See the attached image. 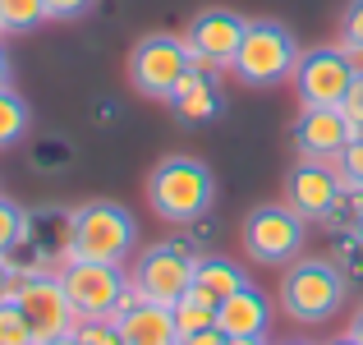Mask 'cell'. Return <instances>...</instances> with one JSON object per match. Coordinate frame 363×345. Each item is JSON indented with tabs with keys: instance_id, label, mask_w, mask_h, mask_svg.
<instances>
[{
	"instance_id": "obj_16",
	"label": "cell",
	"mask_w": 363,
	"mask_h": 345,
	"mask_svg": "<svg viewBox=\"0 0 363 345\" xmlns=\"http://www.w3.org/2000/svg\"><path fill=\"white\" fill-rule=\"evenodd\" d=\"M166 106L175 111L184 124H207L216 111H221V97H216V79H207V74H194V70H189L184 79L175 83V92H170Z\"/></svg>"
},
{
	"instance_id": "obj_18",
	"label": "cell",
	"mask_w": 363,
	"mask_h": 345,
	"mask_svg": "<svg viewBox=\"0 0 363 345\" xmlns=\"http://www.w3.org/2000/svg\"><path fill=\"white\" fill-rule=\"evenodd\" d=\"M175 327H179V341H189V336H198V332H207V327H216V300L207 290H198V285H189V295L175 304Z\"/></svg>"
},
{
	"instance_id": "obj_15",
	"label": "cell",
	"mask_w": 363,
	"mask_h": 345,
	"mask_svg": "<svg viewBox=\"0 0 363 345\" xmlns=\"http://www.w3.org/2000/svg\"><path fill=\"white\" fill-rule=\"evenodd\" d=\"M120 341L124 345H179L175 313L166 304H133L120 318Z\"/></svg>"
},
{
	"instance_id": "obj_23",
	"label": "cell",
	"mask_w": 363,
	"mask_h": 345,
	"mask_svg": "<svg viewBox=\"0 0 363 345\" xmlns=\"http://www.w3.org/2000/svg\"><path fill=\"white\" fill-rule=\"evenodd\" d=\"M74 336H79V345H124L116 318H79L74 322Z\"/></svg>"
},
{
	"instance_id": "obj_3",
	"label": "cell",
	"mask_w": 363,
	"mask_h": 345,
	"mask_svg": "<svg viewBox=\"0 0 363 345\" xmlns=\"http://www.w3.org/2000/svg\"><path fill=\"white\" fill-rule=\"evenodd\" d=\"M147 203L161 221L170 226H194L212 212L216 203V180L198 157H161L147 175Z\"/></svg>"
},
{
	"instance_id": "obj_12",
	"label": "cell",
	"mask_w": 363,
	"mask_h": 345,
	"mask_svg": "<svg viewBox=\"0 0 363 345\" xmlns=\"http://www.w3.org/2000/svg\"><path fill=\"white\" fill-rule=\"evenodd\" d=\"M350 138H354V129H350L340 106H303L299 120H294V148H299V157L336 161L350 148Z\"/></svg>"
},
{
	"instance_id": "obj_26",
	"label": "cell",
	"mask_w": 363,
	"mask_h": 345,
	"mask_svg": "<svg viewBox=\"0 0 363 345\" xmlns=\"http://www.w3.org/2000/svg\"><path fill=\"white\" fill-rule=\"evenodd\" d=\"M340 37L363 46V0H350L345 5V14H340Z\"/></svg>"
},
{
	"instance_id": "obj_14",
	"label": "cell",
	"mask_w": 363,
	"mask_h": 345,
	"mask_svg": "<svg viewBox=\"0 0 363 345\" xmlns=\"http://www.w3.org/2000/svg\"><path fill=\"white\" fill-rule=\"evenodd\" d=\"M267 327H272V300H267L253 281H248L244 290L225 295V300L216 304V332H221L225 341L267 336Z\"/></svg>"
},
{
	"instance_id": "obj_17",
	"label": "cell",
	"mask_w": 363,
	"mask_h": 345,
	"mask_svg": "<svg viewBox=\"0 0 363 345\" xmlns=\"http://www.w3.org/2000/svg\"><path fill=\"white\" fill-rule=\"evenodd\" d=\"M194 285L198 290H207L216 304L225 300V295L244 290L248 285V272L240 263H230V258H216V253H198V267H194Z\"/></svg>"
},
{
	"instance_id": "obj_29",
	"label": "cell",
	"mask_w": 363,
	"mask_h": 345,
	"mask_svg": "<svg viewBox=\"0 0 363 345\" xmlns=\"http://www.w3.org/2000/svg\"><path fill=\"white\" fill-rule=\"evenodd\" d=\"M336 51L345 55V60H350V70H354L359 79H363V46H359V42H345V37H340V42H336Z\"/></svg>"
},
{
	"instance_id": "obj_2",
	"label": "cell",
	"mask_w": 363,
	"mask_h": 345,
	"mask_svg": "<svg viewBox=\"0 0 363 345\" xmlns=\"http://www.w3.org/2000/svg\"><path fill=\"white\" fill-rule=\"evenodd\" d=\"M345 295H350V276L336 267V258H294L290 267H281L276 309L290 322L318 327L345 304Z\"/></svg>"
},
{
	"instance_id": "obj_9",
	"label": "cell",
	"mask_w": 363,
	"mask_h": 345,
	"mask_svg": "<svg viewBox=\"0 0 363 345\" xmlns=\"http://www.w3.org/2000/svg\"><path fill=\"white\" fill-rule=\"evenodd\" d=\"M55 272H60V285H65V295H69L79 318H111L116 300L129 290V267H116V263H79V258H65Z\"/></svg>"
},
{
	"instance_id": "obj_5",
	"label": "cell",
	"mask_w": 363,
	"mask_h": 345,
	"mask_svg": "<svg viewBox=\"0 0 363 345\" xmlns=\"http://www.w3.org/2000/svg\"><path fill=\"white\" fill-rule=\"evenodd\" d=\"M194 267H198V248L189 239H166V244L138 248L129 258V285L138 290L143 304L175 309L194 285Z\"/></svg>"
},
{
	"instance_id": "obj_8",
	"label": "cell",
	"mask_w": 363,
	"mask_h": 345,
	"mask_svg": "<svg viewBox=\"0 0 363 345\" xmlns=\"http://www.w3.org/2000/svg\"><path fill=\"white\" fill-rule=\"evenodd\" d=\"M14 304L23 309V318L33 322L37 345L51 341V336H65V332H74V322H79V313H74V304H69V295H65L60 272H55V267H33V272H18Z\"/></svg>"
},
{
	"instance_id": "obj_6",
	"label": "cell",
	"mask_w": 363,
	"mask_h": 345,
	"mask_svg": "<svg viewBox=\"0 0 363 345\" xmlns=\"http://www.w3.org/2000/svg\"><path fill=\"white\" fill-rule=\"evenodd\" d=\"M189 74V46L184 37H170V33H147L133 42L129 51V83L138 97L147 102H170L175 83Z\"/></svg>"
},
{
	"instance_id": "obj_22",
	"label": "cell",
	"mask_w": 363,
	"mask_h": 345,
	"mask_svg": "<svg viewBox=\"0 0 363 345\" xmlns=\"http://www.w3.org/2000/svg\"><path fill=\"white\" fill-rule=\"evenodd\" d=\"M0 345H37L33 322L23 318V309H18L14 300L0 304Z\"/></svg>"
},
{
	"instance_id": "obj_20",
	"label": "cell",
	"mask_w": 363,
	"mask_h": 345,
	"mask_svg": "<svg viewBox=\"0 0 363 345\" xmlns=\"http://www.w3.org/2000/svg\"><path fill=\"white\" fill-rule=\"evenodd\" d=\"M33 124V111L14 88H0V148H14Z\"/></svg>"
},
{
	"instance_id": "obj_11",
	"label": "cell",
	"mask_w": 363,
	"mask_h": 345,
	"mask_svg": "<svg viewBox=\"0 0 363 345\" xmlns=\"http://www.w3.org/2000/svg\"><path fill=\"white\" fill-rule=\"evenodd\" d=\"M290 83H294L303 106H340L350 97V88L359 83V74L350 70V60L336 46H313V51L299 55Z\"/></svg>"
},
{
	"instance_id": "obj_30",
	"label": "cell",
	"mask_w": 363,
	"mask_h": 345,
	"mask_svg": "<svg viewBox=\"0 0 363 345\" xmlns=\"http://www.w3.org/2000/svg\"><path fill=\"white\" fill-rule=\"evenodd\" d=\"M179 345H225V336L216 327H207V332H198V336H189V341H179Z\"/></svg>"
},
{
	"instance_id": "obj_38",
	"label": "cell",
	"mask_w": 363,
	"mask_h": 345,
	"mask_svg": "<svg viewBox=\"0 0 363 345\" xmlns=\"http://www.w3.org/2000/svg\"><path fill=\"white\" fill-rule=\"evenodd\" d=\"M0 42H5V33H0Z\"/></svg>"
},
{
	"instance_id": "obj_28",
	"label": "cell",
	"mask_w": 363,
	"mask_h": 345,
	"mask_svg": "<svg viewBox=\"0 0 363 345\" xmlns=\"http://www.w3.org/2000/svg\"><path fill=\"white\" fill-rule=\"evenodd\" d=\"M14 285H18V263L14 258H0V304L14 300Z\"/></svg>"
},
{
	"instance_id": "obj_35",
	"label": "cell",
	"mask_w": 363,
	"mask_h": 345,
	"mask_svg": "<svg viewBox=\"0 0 363 345\" xmlns=\"http://www.w3.org/2000/svg\"><path fill=\"white\" fill-rule=\"evenodd\" d=\"M327 345H359V341H354V336L345 332V336H336V341H327Z\"/></svg>"
},
{
	"instance_id": "obj_37",
	"label": "cell",
	"mask_w": 363,
	"mask_h": 345,
	"mask_svg": "<svg viewBox=\"0 0 363 345\" xmlns=\"http://www.w3.org/2000/svg\"><path fill=\"white\" fill-rule=\"evenodd\" d=\"M285 345H318V341H285Z\"/></svg>"
},
{
	"instance_id": "obj_31",
	"label": "cell",
	"mask_w": 363,
	"mask_h": 345,
	"mask_svg": "<svg viewBox=\"0 0 363 345\" xmlns=\"http://www.w3.org/2000/svg\"><path fill=\"white\" fill-rule=\"evenodd\" d=\"M350 336H354V341L363 345V304H359V313H354V318H350Z\"/></svg>"
},
{
	"instance_id": "obj_27",
	"label": "cell",
	"mask_w": 363,
	"mask_h": 345,
	"mask_svg": "<svg viewBox=\"0 0 363 345\" xmlns=\"http://www.w3.org/2000/svg\"><path fill=\"white\" fill-rule=\"evenodd\" d=\"M340 111H345V120H350V129H354V138H363V79L350 88V97L340 102Z\"/></svg>"
},
{
	"instance_id": "obj_1",
	"label": "cell",
	"mask_w": 363,
	"mask_h": 345,
	"mask_svg": "<svg viewBox=\"0 0 363 345\" xmlns=\"http://www.w3.org/2000/svg\"><path fill=\"white\" fill-rule=\"evenodd\" d=\"M133 253H138V221L124 203L92 198V203L65 212V258L129 267Z\"/></svg>"
},
{
	"instance_id": "obj_36",
	"label": "cell",
	"mask_w": 363,
	"mask_h": 345,
	"mask_svg": "<svg viewBox=\"0 0 363 345\" xmlns=\"http://www.w3.org/2000/svg\"><path fill=\"white\" fill-rule=\"evenodd\" d=\"M354 235H359V239H363V212H359V217H354Z\"/></svg>"
},
{
	"instance_id": "obj_7",
	"label": "cell",
	"mask_w": 363,
	"mask_h": 345,
	"mask_svg": "<svg viewBox=\"0 0 363 345\" xmlns=\"http://www.w3.org/2000/svg\"><path fill=\"white\" fill-rule=\"evenodd\" d=\"M303 226L285 203H257L244 217V253L262 267H290L303 248Z\"/></svg>"
},
{
	"instance_id": "obj_10",
	"label": "cell",
	"mask_w": 363,
	"mask_h": 345,
	"mask_svg": "<svg viewBox=\"0 0 363 345\" xmlns=\"http://www.w3.org/2000/svg\"><path fill=\"white\" fill-rule=\"evenodd\" d=\"M340 189H345V180H340L336 161L299 157L290 166V175H285V198L281 203L290 207L299 221H327V217L336 212V203H340Z\"/></svg>"
},
{
	"instance_id": "obj_34",
	"label": "cell",
	"mask_w": 363,
	"mask_h": 345,
	"mask_svg": "<svg viewBox=\"0 0 363 345\" xmlns=\"http://www.w3.org/2000/svg\"><path fill=\"white\" fill-rule=\"evenodd\" d=\"M225 345H272L267 336H248V341H225Z\"/></svg>"
},
{
	"instance_id": "obj_25",
	"label": "cell",
	"mask_w": 363,
	"mask_h": 345,
	"mask_svg": "<svg viewBox=\"0 0 363 345\" xmlns=\"http://www.w3.org/2000/svg\"><path fill=\"white\" fill-rule=\"evenodd\" d=\"M42 5H46V18H51V23H69V18L88 14L97 0H42Z\"/></svg>"
},
{
	"instance_id": "obj_32",
	"label": "cell",
	"mask_w": 363,
	"mask_h": 345,
	"mask_svg": "<svg viewBox=\"0 0 363 345\" xmlns=\"http://www.w3.org/2000/svg\"><path fill=\"white\" fill-rule=\"evenodd\" d=\"M0 88H9V55H5V42H0Z\"/></svg>"
},
{
	"instance_id": "obj_21",
	"label": "cell",
	"mask_w": 363,
	"mask_h": 345,
	"mask_svg": "<svg viewBox=\"0 0 363 345\" xmlns=\"http://www.w3.org/2000/svg\"><path fill=\"white\" fill-rule=\"evenodd\" d=\"M42 23H51L42 0H0V33L5 37L33 33V28H42Z\"/></svg>"
},
{
	"instance_id": "obj_24",
	"label": "cell",
	"mask_w": 363,
	"mask_h": 345,
	"mask_svg": "<svg viewBox=\"0 0 363 345\" xmlns=\"http://www.w3.org/2000/svg\"><path fill=\"white\" fill-rule=\"evenodd\" d=\"M336 170L350 189H363V138H350V148L336 157Z\"/></svg>"
},
{
	"instance_id": "obj_13",
	"label": "cell",
	"mask_w": 363,
	"mask_h": 345,
	"mask_svg": "<svg viewBox=\"0 0 363 345\" xmlns=\"http://www.w3.org/2000/svg\"><path fill=\"white\" fill-rule=\"evenodd\" d=\"M244 28H248V18H240L235 9H203V14L189 23V33H184V42L194 46L198 55H207V60H216L225 74H230V60H235V51H240V42H244Z\"/></svg>"
},
{
	"instance_id": "obj_4",
	"label": "cell",
	"mask_w": 363,
	"mask_h": 345,
	"mask_svg": "<svg viewBox=\"0 0 363 345\" xmlns=\"http://www.w3.org/2000/svg\"><path fill=\"white\" fill-rule=\"evenodd\" d=\"M299 42L285 23L276 18H248L244 42L230 60V74L244 88H276V83L294 79V65H299Z\"/></svg>"
},
{
	"instance_id": "obj_19",
	"label": "cell",
	"mask_w": 363,
	"mask_h": 345,
	"mask_svg": "<svg viewBox=\"0 0 363 345\" xmlns=\"http://www.w3.org/2000/svg\"><path fill=\"white\" fill-rule=\"evenodd\" d=\"M28 235H33V217L0 194V258H14L28 244Z\"/></svg>"
},
{
	"instance_id": "obj_33",
	"label": "cell",
	"mask_w": 363,
	"mask_h": 345,
	"mask_svg": "<svg viewBox=\"0 0 363 345\" xmlns=\"http://www.w3.org/2000/svg\"><path fill=\"white\" fill-rule=\"evenodd\" d=\"M42 345H79V336H74V332H65V336H51V341H42Z\"/></svg>"
}]
</instances>
